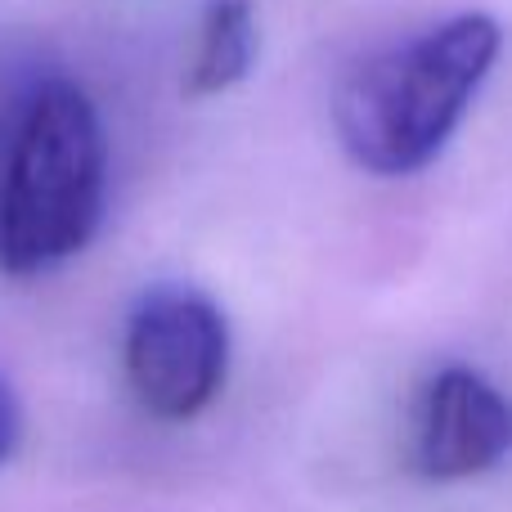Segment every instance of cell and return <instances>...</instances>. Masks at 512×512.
Listing matches in <instances>:
<instances>
[{
    "label": "cell",
    "mask_w": 512,
    "mask_h": 512,
    "mask_svg": "<svg viewBox=\"0 0 512 512\" xmlns=\"http://www.w3.org/2000/svg\"><path fill=\"white\" fill-rule=\"evenodd\" d=\"M499 45L504 27L490 14H459L360 63L342 81L333 108L355 167L373 176L423 171L490 77Z\"/></svg>",
    "instance_id": "1"
},
{
    "label": "cell",
    "mask_w": 512,
    "mask_h": 512,
    "mask_svg": "<svg viewBox=\"0 0 512 512\" xmlns=\"http://www.w3.org/2000/svg\"><path fill=\"white\" fill-rule=\"evenodd\" d=\"M104 216V126L72 81L27 99L0 189V270L41 274L81 252Z\"/></svg>",
    "instance_id": "2"
},
{
    "label": "cell",
    "mask_w": 512,
    "mask_h": 512,
    "mask_svg": "<svg viewBox=\"0 0 512 512\" xmlns=\"http://www.w3.org/2000/svg\"><path fill=\"white\" fill-rule=\"evenodd\" d=\"M230 369V324L207 292L162 283L126 328V378L153 418L185 423L216 400Z\"/></svg>",
    "instance_id": "3"
},
{
    "label": "cell",
    "mask_w": 512,
    "mask_h": 512,
    "mask_svg": "<svg viewBox=\"0 0 512 512\" xmlns=\"http://www.w3.org/2000/svg\"><path fill=\"white\" fill-rule=\"evenodd\" d=\"M512 454V400L468 364L427 382L414 414L409 459L427 481H463L499 468Z\"/></svg>",
    "instance_id": "4"
},
{
    "label": "cell",
    "mask_w": 512,
    "mask_h": 512,
    "mask_svg": "<svg viewBox=\"0 0 512 512\" xmlns=\"http://www.w3.org/2000/svg\"><path fill=\"white\" fill-rule=\"evenodd\" d=\"M256 63V9L252 0H207L198 27L194 68L185 77V95L207 99L239 86Z\"/></svg>",
    "instance_id": "5"
},
{
    "label": "cell",
    "mask_w": 512,
    "mask_h": 512,
    "mask_svg": "<svg viewBox=\"0 0 512 512\" xmlns=\"http://www.w3.org/2000/svg\"><path fill=\"white\" fill-rule=\"evenodd\" d=\"M14 441H18V414H14V400H9V391L0 387V459L14 450Z\"/></svg>",
    "instance_id": "6"
}]
</instances>
